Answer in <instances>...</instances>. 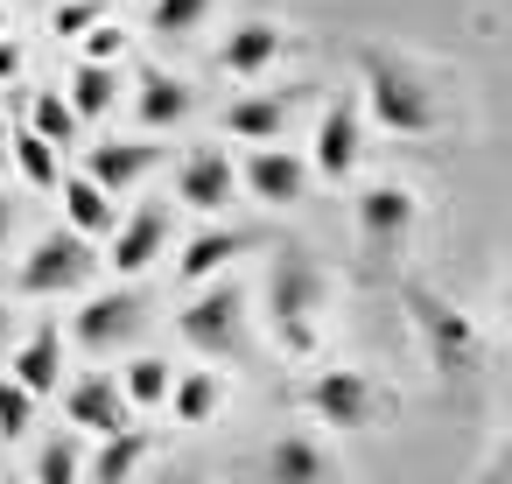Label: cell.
<instances>
[{
  "label": "cell",
  "mask_w": 512,
  "mask_h": 484,
  "mask_svg": "<svg viewBox=\"0 0 512 484\" xmlns=\"http://www.w3.org/2000/svg\"><path fill=\"white\" fill-rule=\"evenodd\" d=\"M407 225H414V190H400V183H372V190L358 197V239H365L372 253H400Z\"/></svg>",
  "instance_id": "cell-6"
},
{
  "label": "cell",
  "mask_w": 512,
  "mask_h": 484,
  "mask_svg": "<svg viewBox=\"0 0 512 484\" xmlns=\"http://www.w3.org/2000/svg\"><path fill=\"white\" fill-rule=\"evenodd\" d=\"M36 428V393L8 372V379H0V442H22Z\"/></svg>",
  "instance_id": "cell-27"
},
{
  "label": "cell",
  "mask_w": 512,
  "mask_h": 484,
  "mask_svg": "<svg viewBox=\"0 0 512 484\" xmlns=\"http://www.w3.org/2000/svg\"><path fill=\"white\" fill-rule=\"evenodd\" d=\"M414 302V323H421V337H428V351H435V365L442 372H470V358H477V344H470V323L456 316V309H442L435 295H407Z\"/></svg>",
  "instance_id": "cell-8"
},
{
  "label": "cell",
  "mask_w": 512,
  "mask_h": 484,
  "mask_svg": "<svg viewBox=\"0 0 512 484\" xmlns=\"http://www.w3.org/2000/svg\"><path fill=\"white\" fill-rule=\"evenodd\" d=\"M0 78H22V43L0 29Z\"/></svg>",
  "instance_id": "cell-33"
},
{
  "label": "cell",
  "mask_w": 512,
  "mask_h": 484,
  "mask_svg": "<svg viewBox=\"0 0 512 484\" xmlns=\"http://www.w3.org/2000/svg\"><path fill=\"white\" fill-rule=\"evenodd\" d=\"M8 372H15V379H22L36 400H43V393H57V386H64V337L43 323V330H36L22 351H15V365H8Z\"/></svg>",
  "instance_id": "cell-18"
},
{
  "label": "cell",
  "mask_w": 512,
  "mask_h": 484,
  "mask_svg": "<svg viewBox=\"0 0 512 484\" xmlns=\"http://www.w3.org/2000/svg\"><path fill=\"white\" fill-rule=\"evenodd\" d=\"M365 106H372L379 127H393V134H407V141H421V134L442 127V113H435L421 71H407V64L386 57V50H365Z\"/></svg>",
  "instance_id": "cell-1"
},
{
  "label": "cell",
  "mask_w": 512,
  "mask_h": 484,
  "mask_svg": "<svg viewBox=\"0 0 512 484\" xmlns=\"http://www.w3.org/2000/svg\"><path fill=\"white\" fill-rule=\"evenodd\" d=\"M64 414H71L78 435H113V428H127V393H120V379L85 372V379L64 393Z\"/></svg>",
  "instance_id": "cell-9"
},
{
  "label": "cell",
  "mask_w": 512,
  "mask_h": 484,
  "mask_svg": "<svg viewBox=\"0 0 512 484\" xmlns=\"http://www.w3.org/2000/svg\"><path fill=\"white\" fill-rule=\"evenodd\" d=\"M176 197L190 204V211H225L232 204V162L218 155V148H190L183 155V169H176Z\"/></svg>",
  "instance_id": "cell-10"
},
{
  "label": "cell",
  "mask_w": 512,
  "mask_h": 484,
  "mask_svg": "<svg viewBox=\"0 0 512 484\" xmlns=\"http://www.w3.org/2000/svg\"><path fill=\"white\" fill-rule=\"evenodd\" d=\"M85 57H99V64H113V57H120V29H113L106 15L85 29Z\"/></svg>",
  "instance_id": "cell-32"
},
{
  "label": "cell",
  "mask_w": 512,
  "mask_h": 484,
  "mask_svg": "<svg viewBox=\"0 0 512 484\" xmlns=\"http://www.w3.org/2000/svg\"><path fill=\"white\" fill-rule=\"evenodd\" d=\"M8 232H15V204L0 197V246H8Z\"/></svg>",
  "instance_id": "cell-34"
},
{
  "label": "cell",
  "mask_w": 512,
  "mask_h": 484,
  "mask_svg": "<svg viewBox=\"0 0 512 484\" xmlns=\"http://www.w3.org/2000/svg\"><path fill=\"white\" fill-rule=\"evenodd\" d=\"M274 57H281V29H274V22H260V15H253V22H239V29L225 36V50H218V64H225L232 78H253V71H267Z\"/></svg>",
  "instance_id": "cell-17"
},
{
  "label": "cell",
  "mask_w": 512,
  "mask_h": 484,
  "mask_svg": "<svg viewBox=\"0 0 512 484\" xmlns=\"http://www.w3.org/2000/svg\"><path fill=\"white\" fill-rule=\"evenodd\" d=\"M120 393H127V407H155V400H169V365H162V358H134Z\"/></svg>",
  "instance_id": "cell-29"
},
{
  "label": "cell",
  "mask_w": 512,
  "mask_h": 484,
  "mask_svg": "<svg viewBox=\"0 0 512 484\" xmlns=\"http://www.w3.org/2000/svg\"><path fill=\"white\" fill-rule=\"evenodd\" d=\"M36 477H43V484H71V477H85V449H78V435H57V442H43V456H36Z\"/></svg>",
  "instance_id": "cell-30"
},
{
  "label": "cell",
  "mask_w": 512,
  "mask_h": 484,
  "mask_svg": "<svg viewBox=\"0 0 512 484\" xmlns=\"http://www.w3.org/2000/svg\"><path fill=\"white\" fill-rule=\"evenodd\" d=\"M155 162H162V148H148V141H99V148L85 155V176L106 183V190H127V183H141Z\"/></svg>",
  "instance_id": "cell-15"
},
{
  "label": "cell",
  "mask_w": 512,
  "mask_h": 484,
  "mask_svg": "<svg viewBox=\"0 0 512 484\" xmlns=\"http://www.w3.org/2000/svg\"><path fill=\"white\" fill-rule=\"evenodd\" d=\"M309 414L323 428H365L372 414V379L365 372H316L309 379Z\"/></svg>",
  "instance_id": "cell-7"
},
{
  "label": "cell",
  "mask_w": 512,
  "mask_h": 484,
  "mask_svg": "<svg viewBox=\"0 0 512 484\" xmlns=\"http://www.w3.org/2000/svg\"><path fill=\"white\" fill-rule=\"evenodd\" d=\"M92 267H99V253L85 232H43L22 260V295H71L92 281Z\"/></svg>",
  "instance_id": "cell-3"
},
{
  "label": "cell",
  "mask_w": 512,
  "mask_h": 484,
  "mask_svg": "<svg viewBox=\"0 0 512 484\" xmlns=\"http://www.w3.org/2000/svg\"><path fill=\"white\" fill-rule=\"evenodd\" d=\"M141 456H148V435L113 428V435H99V456H85V470L113 484V477H127V470H141Z\"/></svg>",
  "instance_id": "cell-23"
},
{
  "label": "cell",
  "mask_w": 512,
  "mask_h": 484,
  "mask_svg": "<svg viewBox=\"0 0 512 484\" xmlns=\"http://www.w3.org/2000/svg\"><path fill=\"white\" fill-rule=\"evenodd\" d=\"M0 29H8V15H0Z\"/></svg>",
  "instance_id": "cell-37"
},
{
  "label": "cell",
  "mask_w": 512,
  "mask_h": 484,
  "mask_svg": "<svg viewBox=\"0 0 512 484\" xmlns=\"http://www.w3.org/2000/svg\"><path fill=\"white\" fill-rule=\"evenodd\" d=\"M162 239H169V211H162V204H141L127 225L113 218V274H141V267H155Z\"/></svg>",
  "instance_id": "cell-11"
},
{
  "label": "cell",
  "mask_w": 512,
  "mask_h": 484,
  "mask_svg": "<svg viewBox=\"0 0 512 484\" xmlns=\"http://www.w3.org/2000/svg\"><path fill=\"white\" fill-rule=\"evenodd\" d=\"M141 316H148V302H141L134 288L92 295V302L78 309V344H85V351H120V344L141 337Z\"/></svg>",
  "instance_id": "cell-5"
},
{
  "label": "cell",
  "mask_w": 512,
  "mask_h": 484,
  "mask_svg": "<svg viewBox=\"0 0 512 484\" xmlns=\"http://www.w3.org/2000/svg\"><path fill=\"white\" fill-rule=\"evenodd\" d=\"M99 15H106V0H64V8L50 15V29H57V36H85Z\"/></svg>",
  "instance_id": "cell-31"
},
{
  "label": "cell",
  "mask_w": 512,
  "mask_h": 484,
  "mask_svg": "<svg viewBox=\"0 0 512 484\" xmlns=\"http://www.w3.org/2000/svg\"><path fill=\"white\" fill-rule=\"evenodd\" d=\"M316 169H323L330 183H344V176L358 169V106H351V99L323 106V120H316Z\"/></svg>",
  "instance_id": "cell-12"
},
{
  "label": "cell",
  "mask_w": 512,
  "mask_h": 484,
  "mask_svg": "<svg viewBox=\"0 0 512 484\" xmlns=\"http://www.w3.org/2000/svg\"><path fill=\"white\" fill-rule=\"evenodd\" d=\"M288 113H295V92L239 99V106H225V134H239V141H274V134L288 127Z\"/></svg>",
  "instance_id": "cell-19"
},
{
  "label": "cell",
  "mask_w": 512,
  "mask_h": 484,
  "mask_svg": "<svg viewBox=\"0 0 512 484\" xmlns=\"http://www.w3.org/2000/svg\"><path fill=\"white\" fill-rule=\"evenodd\" d=\"M204 15H211V0H155V8H148V36L176 43V36H190Z\"/></svg>",
  "instance_id": "cell-28"
},
{
  "label": "cell",
  "mask_w": 512,
  "mask_h": 484,
  "mask_svg": "<svg viewBox=\"0 0 512 484\" xmlns=\"http://www.w3.org/2000/svg\"><path fill=\"white\" fill-rule=\"evenodd\" d=\"M169 393H176V421L183 428H204L211 407H218V379L211 372H183V379H169Z\"/></svg>",
  "instance_id": "cell-25"
},
{
  "label": "cell",
  "mask_w": 512,
  "mask_h": 484,
  "mask_svg": "<svg viewBox=\"0 0 512 484\" xmlns=\"http://www.w3.org/2000/svg\"><path fill=\"white\" fill-rule=\"evenodd\" d=\"M316 309H323V267L302 246H288L274 260V274H267V323H274V337L288 351H309L316 344Z\"/></svg>",
  "instance_id": "cell-2"
},
{
  "label": "cell",
  "mask_w": 512,
  "mask_h": 484,
  "mask_svg": "<svg viewBox=\"0 0 512 484\" xmlns=\"http://www.w3.org/2000/svg\"><path fill=\"white\" fill-rule=\"evenodd\" d=\"M0 351H8V309H0Z\"/></svg>",
  "instance_id": "cell-35"
},
{
  "label": "cell",
  "mask_w": 512,
  "mask_h": 484,
  "mask_svg": "<svg viewBox=\"0 0 512 484\" xmlns=\"http://www.w3.org/2000/svg\"><path fill=\"white\" fill-rule=\"evenodd\" d=\"M29 127H36L50 148H71L85 120L71 113V99H64V92H36V99H29Z\"/></svg>",
  "instance_id": "cell-24"
},
{
  "label": "cell",
  "mask_w": 512,
  "mask_h": 484,
  "mask_svg": "<svg viewBox=\"0 0 512 484\" xmlns=\"http://www.w3.org/2000/svg\"><path fill=\"white\" fill-rule=\"evenodd\" d=\"M64 211H71V232H113V218H120V204H113V190L106 183H92V176H71L64 183Z\"/></svg>",
  "instance_id": "cell-20"
},
{
  "label": "cell",
  "mask_w": 512,
  "mask_h": 484,
  "mask_svg": "<svg viewBox=\"0 0 512 484\" xmlns=\"http://www.w3.org/2000/svg\"><path fill=\"white\" fill-rule=\"evenodd\" d=\"M0 169H8V127H0Z\"/></svg>",
  "instance_id": "cell-36"
},
{
  "label": "cell",
  "mask_w": 512,
  "mask_h": 484,
  "mask_svg": "<svg viewBox=\"0 0 512 484\" xmlns=\"http://www.w3.org/2000/svg\"><path fill=\"white\" fill-rule=\"evenodd\" d=\"M134 113H141V127H183L190 113H197V92L183 85V78H169V71H141V99H134Z\"/></svg>",
  "instance_id": "cell-14"
},
{
  "label": "cell",
  "mask_w": 512,
  "mask_h": 484,
  "mask_svg": "<svg viewBox=\"0 0 512 484\" xmlns=\"http://www.w3.org/2000/svg\"><path fill=\"white\" fill-rule=\"evenodd\" d=\"M302 162L288 155V148H253V162H246V190L260 197V204H295L302 197Z\"/></svg>",
  "instance_id": "cell-16"
},
{
  "label": "cell",
  "mask_w": 512,
  "mask_h": 484,
  "mask_svg": "<svg viewBox=\"0 0 512 484\" xmlns=\"http://www.w3.org/2000/svg\"><path fill=\"white\" fill-rule=\"evenodd\" d=\"M246 253H253V232H239V225H211V232H197V239L183 246L176 274H183V281H211V274H225L232 260H246Z\"/></svg>",
  "instance_id": "cell-13"
},
{
  "label": "cell",
  "mask_w": 512,
  "mask_h": 484,
  "mask_svg": "<svg viewBox=\"0 0 512 484\" xmlns=\"http://www.w3.org/2000/svg\"><path fill=\"white\" fill-rule=\"evenodd\" d=\"M8 155H15V169H22V183H36V190H57V183H64V169H57V148H50L36 127L8 134Z\"/></svg>",
  "instance_id": "cell-22"
},
{
  "label": "cell",
  "mask_w": 512,
  "mask_h": 484,
  "mask_svg": "<svg viewBox=\"0 0 512 484\" xmlns=\"http://www.w3.org/2000/svg\"><path fill=\"white\" fill-rule=\"evenodd\" d=\"M267 470H274V477H288V484H309V477H323L330 463H323V449H316V442L288 435V442H274V449H267Z\"/></svg>",
  "instance_id": "cell-26"
},
{
  "label": "cell",
  "mask_w": 512,
  "mask_h": 484,
  "mask_svg": "<svg viewBox=\"0 0 512 484\" xmlns=\"http://www.w3.org/2000/svg\"><path fill=\"white\" fill-rule=\"evenodd\" d=\"M239 330H246V295H239V281H218V288H204V295L183 309V337H190L204 358L239 351Z\"/></svg>",
  "instance_id": "cell-4"
},
{
  "label": "cell",
  "mask_w": 512,
  "mask_h": 484,
  "mask_svg": "<svg viewBox=\"0 0 512 484\" xmlns=\"http://www.w3.org/2000/svg\"><path fill=\"white\" fill-rule=\"evenodd\" d=\"M113 99H120V71L99 64V57H85L78 78H71V113L78 120H99V113H113Z\"/></svg>",
  "instance_id": "cell-21"
}]
</instances>
